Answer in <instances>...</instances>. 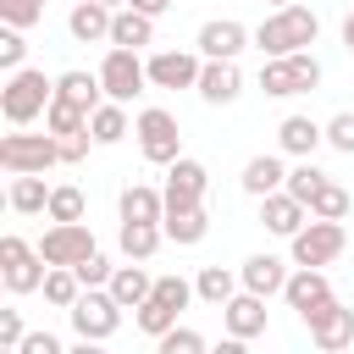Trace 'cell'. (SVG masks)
<instances>
[{
	"label": "cell",
	"instance_id": "47",
	"mask_svg": "<svg viewBox=\"0 0 354 354\" xmlns=\"http://www.w3.org/2000/svg\"><path fill=\"white\" fill-rule=\"evenodd\" d=\"M127 6H138L144 17H160V11H171V0H127Z\"/></svg>",
	"mask_w": 354,
	"mask_h": 354
},
{
	"label": "cell",
	"instance_id": "10",
	"mask_svg": "<svg viewBox=\"0 0 354 354\" xmlns=\"http://www.w3.org/2000/svg\"><path fill=\"white\" fill-rule=\"evenodd\" d=\"M100 243H94V232H88V221H55L44 238H39V254H44V266H77V260H88Z\"/></svg>",
	"mask_w": 354,
	"mask_h": 354
},
{
	"label": "cell",
	"instance_id": "33",
	"mask_svg": "<svg viewBox=\"0 0 354 354\" xmlns=\"http://www.w3.org/2000/svg\"><path fill=\"white\" fill-rule=\"evenodd\" d=\"M83 210H88V199H83V188H72V183H55L50 188V221H83Z\"/></svg>",
	"mask_w": 354,
	"mask_h": 354
},
{
	"label": "cell",
	"instance_id": "23",
	"mask_svg": "<svg viewBox=\"0 0 354 354\" xmlns=\"http://www.w3.org/2000/svg\"><path fill=\"white\" fill-rule=\"evenodd\" d=\"M116 210H122V221H166V194L149 183H127Z\"/></svg>",
	"mask_w": 354,
	"mask_h": 354
},
{
	"label": "cell",
	"instance_id": "9",
	"mask_svg": "<svg viewBox=\"0 0 354 354\" xmlns=\"http://www.w3.org/2000/svg\"><path fill=\"white\" fill-rule=\"evenodd\" d=\"M100 83H105V100H133V94H144V83H149V66L138 61V50H122V44H111L105 50V61H100Z\"/></svg>",
	"mask_w": 354,
	"mask_h": 354
},
{
	"label": "cell",
	"instance_id": "7",
	"mask_svg": "<svg viewBox=\"0 0 354 354\" xmlns=\"http://www.w3.org/2000/svg\"><path fill=\"white\" fill-rule=\"evenodd\" d=\"M61 160V138L44 127V133H6L0 138V166L17 177V171H50Z\"/></svg>",
	"mask_w": 354,
	"mask_h": 354
},
{
	"label": "cell",
	"instance_id": "17",
	"mask_svg": "<svg viewBox=\"0 0 354 354\" xmlns=\"http://www.w3.org/2000/svg\"><path fill=\"white\" fill-rule=\"evenodd\" d=\"M304 221H310V205H304V199H293L288 188H277V194H266V199H260V227H266V232L293 238Z\"/></svg>",
	"mask_w": 354,
	"mask_h": 354
},
{
	"label": "cell",
	"instance_id": "11",
	"mask_svg": "<svg viewBox=\"0 0 354 354\" xmlns=\"http://www.w3.org/2000/svg\"><path fill=\"white\" fill-rule=\"evenodd\" d=\"M205 188H210V171H205V160H194V155H177L171 166H166V210H188V205H205Z\"/></svg>",
	"mask_w": 354,
	"mask_h": 354
},
{
	"label": "cell",
	"instance_id": "31",
	"mask_svg": "<svg viewBox=\"0 0 354 354\" xmlns=\"http://www.w3.org/2000/svg\"><path fill=\"white\" fill-rule=\"evenodd\" d=\"M55 94L72 100V105H83V111H94L100 94H105V83H100V72H61L55 77Z\"/></svg>",
	"mask_w": 354,
	"mask_h": 354
},
{
	"label": "cell",
	"instance_id": "4",
	"mask_svg": "<svg viewBox=\"0 0 354 354\" xmlns=\"http://www.w3.org/2000/svg\"><path fill=\"white\" fill-rule=\"evenodd\" d=\"M66 315H72V332H77L83 343H105V337H116V326H122V304H116L111 288H83Z\"/></svg>",
	"mask_w": 354,
	"mask_h": 354
},
{
	"label": "cell",
	"instance_id": "8",
	"mask_svg": "<svg viewBox=\"0 0 354 354\" xmlns=\"http://www.w3.org/2000/svg\"><path fill=\"white\" fill-rule=\"evenodd\" d=\"M343 243H348L343 221H326V216H310V221H304V227L288 238L293 266H332V260L343 254Z\"/></svg>",
	"mask_w": 354,
	"mask_h": 354
},
{
	"label": "cell",
	"instance_id": "20",
	"mask_svg": "<svg viewBox=\"0 0 354 354\" xmlns=\"http://www.w3.org/2000/svg\"><path fill=\"white\" fill-rule=\"evenodd\" d=\"M238 277H243V288L249 293H282L288 288V260H277V254H249L243 266H238Z\"/></svg>",
	"mask_w": 354,
	"mask_h": 354
},
{
	"label": "cell",
	"instance_id": "21",
	"mask_svg": "<svg viewBox=\"0 0 354 354\" xmlns=\"http://www.w3.org/2000/svg\"><path fill=\"white\" fill-rule=\"evenodd\" d=\"M111 44H122V50L155 44V17H144L138 6H116V17H111Z\"/></svg>",
	"mask_w": 354,
	"mask_h": 354
},
{
	"label": "cell",
	"instance_id": "12",
	"mask_svg": "<svg viewBox=\"0 0 354 354\" xmlns=\"http://www.w3.org/2000/svg\"><path fill=\"white\" fill-rule=\"evenodd\" d=\"M304 326H310V343H315V348H326V354H337V348H348V343H354V310H348V304H337V299H326L321 310H310V315H304Z\"/></svg>",
	"mask_w": 354,
	"mask_h": 354
},
{
	"label": "cell",
	"instance_id": "36",
	"mask_svg": "<svg viewBox=\"0 0 354 354\" xmlns=\"http://www.w3.org/2000/svg\"><path fill=\"white\" fill-rule=\"evenodd\" d=\"M133 321H138V332H144V337H160L166 326H177V310H171V304H160V299L149 293V299L133 310Z\"/></svg>",
	"mask_w": 354,
	"mask_h": 354
},
{
	"label": "cell",
	"instance_id": "50",
	"mask_svg": "<svg viewBox=\"0 0 354 354\" xmlns=\"http://www.w3.org/2000/svg\"><path fill=\"white\" fill-rule=\"evenodd\" d=\"M266 6H293V0H266Z\"/></svg>",
	"mask_w": 354,
	"mask_h": 354
},
{
	"label": "cell",
	"instance_id": "14",
	"mask_svg": "<svg viewBox=\"0 0 354 354\" xmlns=\"http://www.w3.org/2000/svg\"><path fill=\"white\" fill-rule=\"evenodd\" d=\"M282 299H288V310H299V321H304L310 310H321V304H326V299H337V293H332L326 266H299V271H288Z\"/></svg>",
	"mask_w": 354,
	"mask_h": 354
},
{
	"label": "cell",
	"instance_id": "42",
	"mask_svg": "<svg viewBox=\"0 0 354 354\" xmlns=\"http://www.w3.org/2000/svg\"><path fill=\"white\" fill-rule=\"evenodd\" d=\"M326 144H332L337 155H354V111H337V116L326 122Z\"/></svg>",
	"mask_w": 354,
	"mask_h": 354
},
{
	"label": "cell",
	"instance_id": "34",
	"mask_svg": "<svg viewBox=\"0 0 354 354\" xmlns=\"http://www.w3.org/2000/svg\"><path fill=\"white\" fill-rule=\"evenodd\" d=\"M88 116H94V111H83V105H72V100L55 94L50 111H44V127H50V133H77V127H88Z\"/></svg>",
	"mask_w": 354,
	"mask_h": 354
},
{
	"label": "cell",
	"instance_id": "19",
	"mask_svg": "<svg viewBox=\"0 0 354 354\" xmlns=\"http://www.w3.org/2000/svg\"><path fill=\"white\" fill-rule=\"evenodd\" d=\"M111 17H116V11H111L105 0H77L72 17H66V33H72L77 44H100V39L111 44Z\"/></svg>",
	"mask_w": 354,
	"mask_h": 354
},
{
	"label": "cell",
	"instance_id": "39",
	"mask_svg": "<svg viewBox=\"0 0 354 354\" xmlns=\"http://www.w3.org/2000/svg\"><path fill=\"white\" fill-rule=\"evenodd\" d=\"M155 348H160V354H199L205 337H199L194 326H166V332L155 337Z\"/></svg>",
	"mask_w": 354,
	"mask_h": 354
},
{
	"label": "cell",
	"instance_id": "41",
	"mask_svg": "<svg viewBox=\"0 0 354 354\" xmlns=\"http://www.w3.org/2000/svg\"><path fill=\"white\" fill-rule=\"evenodd\" d=\"M22 55H28V44H22V28H0V72H17L22 66Z\"/></svg>",
	"mask_w": 354,
	"mask_h": 354
},
{
	"label": "cell",
	"instance_id": "1",
	"mask_svg": "<svg viewBox=\"0 0 354 354\" xmlns=\"http://www.w3.org/2000/svg\"><path fill=\"white\" fill-rule=\"evenodd\" d=\"M321 39V17L310 6H271V17L254 28V50L260 55H293V50H310Z\"/></svg>",
	"mask_w": 354,
	"mask_h": 354
},
{
	"label": "cell",
	"instance_id": "40",
	"mask_svg": "<svg viewBox=\"0 0 354 354\" xmlns=\"http://www.w3.org/2000/svg\"><path fill=\"white\" fill-rule=\"evenodd\" d=\"M39 17H44V0H0V22H11V28H22V33H28Z\"/></svg>",
	"mask_w": 354,
	"mask_h": 354
},
{
	"label": "cell",
	"instance_id": "32",
	"mask_svg": "<svg viewBox=\"0 0 354 354\" xmlns=\"http://www.w3.org/2000/svg\"><path fill=\"white\" fill-rule=\"evenodd\" d=\"M77 293H83V277H77L72 266H50V271H44V299H50L55 310H72Z\"/></svg>",
	"mask_w": 354,
	"mask_h": 354
},
{
	"label": "cell",
	"instance_id": "13",
	"mask_svg": "<svg viewBox=\"0 0 354 354\" xmlns=\"http://www.w3.org/2000/svg\"><path fill=\"white\" fill-rule=\"evenodd\" d=\"M144 66H149V83L155 88H199L205 55H194V50H155Z\"/></svg>",
	"mask_w": 354,
	"mask_h": 354
},
{
	"label": "cell",
	"instance_id": "5",
	"mask_svg": "<svg viewBox=\"0 0 354 354\" xmlns=\"http://www.w3.org/2000/svg\"><path fill=\"white\" fill-rule=\"evenodd\" d=\"M133 133H138V155H144L149 166H171V160L183 155V127H177V116H171V111H160V105L138 111Z\"/></svg>",
	"mask_w": 354,
	"mask_h": 354
},
{
	"label": "cell",
	"instance_id": "43",
	"mask_svg": "<svg viewBox=\"0 0 354 354\" xmlns=\"http://www.w3.org/2000/svg\"><path fill=\"white\" fill-rule=\"evenodd\" d=\"M72 271H77V277H83V288H105V282H111V271H116V266H111V260H105V254H100V249H94V254H88V260H77V266H72Z\"/></svg>",
	"mask_w": 354,
	"mask_h": 354
},
{
	"label": "cell",
	"instance_id": "44",
	"mask_svg": "<svg viewBox=\"0 0 354 354\" xmlns=\"http://www.w3.org/2000/svg\"><path fill=\"white\" fill-rule=\"evenodd\" d=\"M61 138V160L66 166H77L83 155H88V144H94V127H77V133H55Z\"/></svg>",
	"mask_w": 354,
	"mask_h": 354
},
{
	"label": "cell",
	"instance_id": "15",
	"mask_svg": "<svg viewBox=\"0 0 354 354\" xmlns=\"http://www.w3.org/2000/svg\"><path fill=\"white\" fill-rule=\"evenodd\" d=\"M199 55L205 61H238V50L243 44H254V33L243 28V22H232V17H210L205 28H199Z\"/></svg>",
	"mask_w": 354,
	"mask_h": 354
},
{
	"label": "cell",
	"instance_id": "27",
	"mask_svg": "<svg viewBox=\"0 0 354 354\" xmlns=\"http://www.w3.org/2000/svg\"><path fill=\"white\" fill-rule=\"evenodd\" d=\"M116 243H122V254H127V260H149V254L166 243V227H160V221H122Z\"/></svg>",
	"mask_w": 354,
	"mask_h": 354
},
{
	"label": "cell",
	"instance_id": "18",
	"mask_svg": "<svg viewBox=\"0 0 354 354\" xmlns=\"http://www.w3.org/2000/svg\"><path fill=\"white\" fill-rule=\"evenodd\" d=\"M238 94H243L238 61H205V66H199V100H205V105H232Z\"/></svg>",
	"mask_w": 354,
	"mask_h": 354
},
{
	"label": "cell",
	"instance_id": "35",
	"mask_svg": "<svg viewBox=\"0 0 354 354\" xmlns=\"http://www.w3.org/2000/svg\"><path fill=\"white\" fill-rule=\"evenodd\" d=\"M321 183H326V171H321V166H315V160L304 155V160H299V166L288 171V183H282V188H288L293 199H304V205H310V199L321 194Z\"/></svg>",
	"mask_w": 354,
	"mask_h": 354
},
{
	"label": "cell",
	"instance_id": "30",
	"mask_svg": "<svg viewBox=\"0 0 354 354\" xmlns=\"http://www.w3.org/2000/svg\"><path fill=\"white\" fill-rule=\"evenodd\" d=\"M238 288H243V277H238V271H227V266H205V271L194 277V293H199L205 304H216V310H221Z\"/></svg>",
	"mask_w": 354,
	"mask_h": 354
},
{
	"label": "cell",
	"instance_id": "37",
	"mask_svg": "<svg viewBox=\"0 0 354 354\" xmlns=\"http://www.w3.org/2000/svg\"><path fill=\"white\" fill-rule=\"evenodd\" d=\"M155 299H160V304H171V310L183 315V310H188V304H194L199 293H194V282H188V277L166 271V277H155Z\"/></svg>",
	"mask_w": 354,
	"mask_h": 354
},
{
	"label": "cell",
	"instance_id": "26",
	"mask_svg": "<svg viewBox=\"0 0 354 354\" xmlns=\"http://www.w3.org/2000/svg\"><path fill=\"white\" fill-rule=\"evenodd\" d=\"M243 194H254V199H266V194H277L282 183H288V171H282V160L277 155H254V160H243Z\"/></svg>",
	"mask_w": 354,
	"mask_h": 354
},
{
	"label": "cell",
	"instance_id": "3",
	"mask_svg": "<svg viewBox=\"0 0 354 354\" xmlns=\"http://www.w3.org/2000/svg\"><path fill=\"white\" fill-rule=\"evenodd\" d=\"M260 88L271 100H293V94H315L321 88V61L310 50H293V55H266L260 61Z\"/></svg>",
	"mask_w": 354,
	"mask_h": 354
},
{
	"label": "cell",
	"instance_id": "16",
	"mask_svg": "<svg viewBox=\"0 0 354 354\" xmlns=\"http://www.w3.org/2000/svg\"><path fill=\"white\" fill-rule=\"evenodd\" d=\"M221 321H227V337H266V293H249L238 288L227 304H221Z\"/></svg>",
	"mask_w": 354,
	"mask_h": 354
},
{
	"label": "cell",
	"instance_id": "22",
	"mask_svg": "<svg viewBox=\"0 0 354 354\" xmlns=\"http://www.w3.org/2000/svg\"><path fill=\"white\" fill-rule=\"evenodd\" d=\"M277 144H282V155H315L321 144H326V127L321 122H310V116H282V127H277Z\"/></svg>",
	"mask_w": 354,
	"mask_h": 354
},
{
	"label": "cell",
	"instance_id": "28",
	"mask_svg": "<svg viewBox=\"0 0 354 354\" xmlns=\"http://www.w3.org/2000/svg\"><path fill=\"white\" fill-rule=\"evenodd\" d=\"M160 227H166V238H171V243H183V249H188V243H205L210 216H205V205H188V210H166V221H160Z\"/></svg>",
	"mask_w": 354,
	"mask_h": 354
},
{
	"label": "cell",
	"instance_id": "45",
	"mask_svg": "<svg viewBox=\"0 0 354 354\" xmlns=\"http://www.w3.org/2000/svg\"><path fill=\"white\" fill-rule=\"evenodd\" d=\"M28 332H22V310H0V348H17Z\"/></svg>",
	"mask_w": 354,
	"mask_h": 354
},
{
	"label": "cell",
	"instance_id": "6",
	"mask_svg": "<svg viewBox=\"0 0 354 354\" xmlns=\"http://www.w3.org/2000/svg\"><path fill=\"white\" fill-rule=\"evenodd\" d=\"M44 254H39V243H28V238H17V232H6L0 238V282H6V293H33V288H44Z\"/></svg>",
	"mask_w": 354,
	"mask_h": 354
},
{
	"label": "cell",
	"instance_id": "49",
	"mask_svg": "<svg viewBox=\"0 0 354 354\" xmlns=\"http://www.w3.org/2000/svg\"><path fill=\"white\" fill-rule=\"evenodd\" d=\"M105 6H111V11H116V6H127V0H105Z\"/></svg>",
	"mask_w": 354,
	"mask_h": 354
},
{
	"label": "cell",
	"instance_id": "48",
	"mask_svg": "<svg viewBox=\"0 0 354 354\" xmlns=\"http://www.w3.org/2000/svg\"><path fill=\"white\" fill-rule=\"evenodd\" d=\"M343 50H348V55H354V11H348V17H343Z\"/></svg>",
	"mask_w": 354,
	"mask_h": 354
},
{
	"label": "cell",
	"instance_id": "29",
	"mask_svg": "<svg viewBox=\"0 0 354 354\" xmlns=\"http://www.w3.org/2000/svg\"><path fill=\"white\" fill-rule=\"evenodd\" d=\"M88 127H94V144H122V138L133 133V122H127V105H122V100H105V105H94Z\"/></svg>",
	"mask_w": 354,
	"mask_h": 354
},
{
	"label": "cell",
	"instance_id": "24",
	"mask_svg": "<svg viewBox=\"0 0 354 354\" xmlns=\"http://www.w3.org/2000/svg\"><path fill=\"white\" fill-rule=\"evenodd\" d=\"M105 288L116 293V304H122V310H138V304L155 293V277H149L144 266H133V260H127V266H116V271H111V282H105Z\"/></svg>",
	"mask_w": 354,
	"mask_h": 354
},
{
	"label": "cell",
	"instance_id": "46",
	"mask_svg": "<svg viewBox=\"0 0 354 354\" xmlns=\"http://www.w3.org/2000/svg\"><path fill=\"white\" fill-rule=\"evenodd\" d=\"M17 354H61V337H50V332H28V337L17 343Z\"/></svg>",
	"mask_w": 354,
	"mask_h": 354
},
{
	"label": "cell",
	"instance_id": "25",
	"mask_svg": "<svg viewBox=\"0 0 354 354\" xmlns=\"http://www.w3.org/2000/svg\"><path fill=\"white\" fill-rule=\"evenodd\" d=\"M6 205H11L17 216H39V210H50L44 171H17V177H11V194H6Z\"/></svg>",
	"mask_w": 354,
	"mask_h": 354
},
{
	"label": "cell",
	"instance_id": "38",
	"mask_svg": "<svg viewBox=\"0 0 354 354\" xmlns=\"http://www.w3.org/2000/svg\"><path fill=\"white\" fill-rule=\"evenodd\" d=\"M310 216H326V221H343L348 216V188H337L332 177L321 183V194L310 199Z\"/></svg>",
	"mask_w": 354,
	"mask_h": 354
},
{
	"label": "cell",
	"instance_id": "2",
	"mask_svg": "<svg viewBox=\"0 0 354 354\" xmlns=\"http://www.w3.org/2000/svg\"><path fill=\"white\" fill-rule=\"evenodd\" d=\"M50 100H55V77H44L39 66H17V72H6L0 116H6L11 127H28V122H39V116L50 111Z\"/></svg>",
	"mask_w": 354,
	"mask_h": 354
}]
</instances>
